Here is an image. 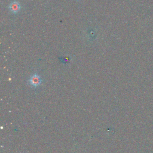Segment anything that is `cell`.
<instances>
[{"instance_id": "6da1fadb", "label": "cell", "mask_w": 153, "mask_h": 153, "mask_svg": "<svg viewBox=\"0 0 153 153\" xmlns=\"http://www.w3.org/2000/svg\"><path fill=\"white\" fill-rule=\"evenodd\" d=\"M29 84L33 87H37L42 83V79L38 74L32 75L29 79Z\"/></svg>"}, {"instance_id": "7a4b0ae2", "label": "cell", "mask_w": 153, "mask_h": 153, "mask_svg": "<svg viewBox=\"0 0 153 153\" xmlns=\"http://www.w3.org/2000/svg\"><path fill=\"white\" fill-rule=\"evenodd\" d=\"M8 8L11 13L14 14H16L19 13V11H20L21 8V6L20 3L18 1H13L10 3L8 7Z\"/></svg>"}]
</instances>
